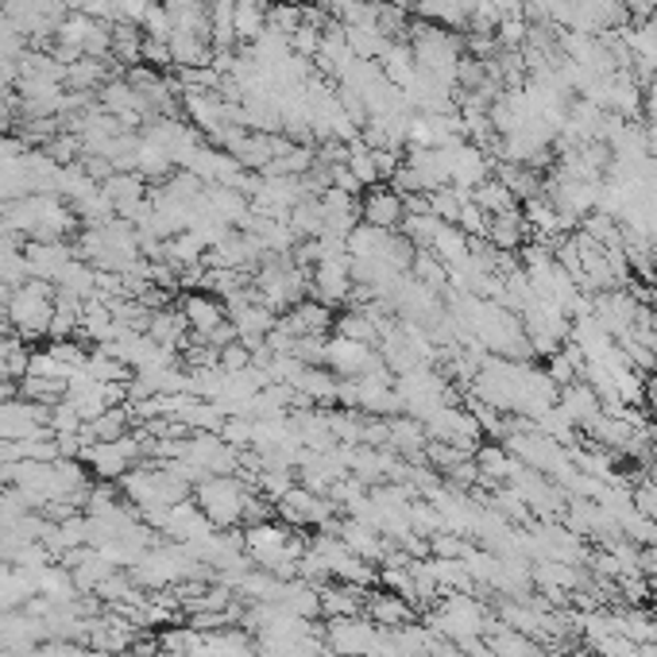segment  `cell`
<instances>
[{
	"label": "cell",
	"mask_w": 657,
	"mask_h": 657,
	"mask_svg": "<svg viewBox=\"0 0 657 657\" xmlns=\"http://www.w3.org/2000/svg\"><path fill=\"white\" fill-rule=\"evenodd\" d=\"M375 364H383L375 344L364 341H349V337L333 333L325 341V368L337 375V380H357V375L372 372Z\"/></svg>",
	"instance_id": "5"
},
{
	"label": "cell",
	"mask_w": 657,
	"mask_h": 657,
	"mask_svg": "<svg viewBox=\"0 0 657 657\" xmlns=\"http://www.w3.org/2000/svg\"><path fill=\"white\" fill-rule=\"evenodd\" d=\"M24 255L28 267H32V278H43V283H58V275L78 260L70 240H28Z\"/></svg>",
	"instance_id": "7"
},
{
	"label": "cell",
	"mask_w": 657,
	"mask_h": 657,
	"mask_svg": "<svg viewBox=\"0 0 657 657\" xmlns=\"http://www.w3.org/2000/svg\"><path fill=\"white\" fill-rule=\"evenodd\" d=\"M352 291H357V275H352L349 255H329L309 267V298H317L321 306H349Z\"/></svg>",
	"instance_id": "3"
},
{
	"label": "cell",
	"mask_w": 657,
	"mask_h": 657,
	"mask_svg": "<svg viewBox=\"0 0 657 657\" xmlns=\"http://www.w3.org/2000/svg\"><path fill=\"white\" fill-rule=\"evenodd\" d=\"M255 488L248 480H240L237 472L232 475H209L194 488V500L198 507L206 511V518L217 526V530H232L237 523H244L248 503H252Z\"/></svg>",
	"instance_id": "2"
},
{
	"label": "cell",
	"mask_w": 657,
	"mask_h": 657,
	"mask_svg": "<svg viewBox=\"0 0 657 657\" xmlns=\"http://www.w3.org/2000/svg\"><path fill=\"white\" fill-rule=\"evenodd\" d=\"M437 623V631H445L449 638H457V642H468L472 634H480V626H483V611L475 607L472 600H464V595H452L449 603L441 607V615L434 618Z\"/></svg>",
	"instance_id": "11"
},
{
	"label": "cell",
	"mask_w": 657,
	"mask_h": 657,
	"mask_svg": "<svg viewBox=\"0 0 657 657\" xmlns=\"http://www.w3.org/2000/svg\"><path fill=\"white\" fill-rule=\"evenodd\" d=\"M360 221L372 225V229L395 232L406 221V198L391 186H368L360 194Z\"/></svg>",
	"instance_id": "6"
},
{
	"label": "cell",
	"mask_w": 657,
	"mask_h": 657,
	"mask_svg": "<svg viewBox=\"0 0 657 657\" xmlns=\"http://www.w3.org/2000/svg\"><path fill=\"white\" fill-rule=\"evenodd\" d=\"M4 321L12 325V333L24 344L51 337V321H55V283L43 278H28L24 286H17L4 309Z\"/></svg>",
	"instance_id": "1"
},
{
	"label": "cell",
	"mask_w": 657,
	"mask_h": 657,
	"mask_svg": "<svg viewBox=\"0 0 657 657\" xmlns=\"http://www.w3.org/2000/svg\"><path fill=\"white\" fill-rule=\"evenodd\" d=\"M321 592V618H349V615H364V592L352 584H317Z\"/></svg>",
	"instance_id": "13"
},
{
	"label": "cell",
	"mask_w": 657,
	"mask_h": 657,
	"mask_svg": "<svg viewBox=\"0 0 657 657\" xmlns=\"http://www.w3.org/2000/svg\"><path fill=\"white\" fill-rule=\"evenodd\" d=\"M232 28H237V43L252 47L267 32V0H232Z\"/></svg>",
	"instance_id": "14"
},
{
	"label": "cell",
	"mask_w": 657,
	"mask_h": 657,
	"mask_svg": "<svg viewBox=\"0 0 657 657\" xmlns=\"http://www.w3.org/2000/svg\"><path fill=\"white\" fill-rule=\"evenodd\" d=\"M55 291L66 294V298H78V302L94 298V294H97V267H89L86 260H74L70 267L58 275Z\"/></svg>",
	"instance_id": "17"
},
{
	"label": "cell",
	"mask_w": 657,
	"mask_h": 657,
	"mask_svg": "<svg viewBox=\"0 0 657 657\" xmlns=\"http://www.w3.org/2000/svg\"><path fill=\"white\" fill-rule=\"evenodd\" d=\"M109 63H117L120 74H124L128 66H140L143 63V28H135V24H112Z\"/></svg>",
	"instance_id": "16"
},
{
	"label": "cell",
	"mask_w": 657,
	"mask_h": 657,
	"mask_svg": "<svg viewBox=\"0 0 657 657\" xmlns=\"http://www.w3.org/2000/svg\"><path fill=\"white\" fill-rule=\"evenodd\" d=\"M333 321L337 314L329 306H321L317 298H302L298 306L278 317V325L294 337H333Z\"/></svg>",
	"instance_id": "9"
},
{
	"label": "cell",
	"mask_w": 657,
	"mask_h": 657,
	"mask_svg": "<svg viewBox=\"0 0 657 657\" xmlns=\"http://www.w3.org/2000/svg\"><path fill=\"white\" fill-rule=\"evenodd\" d=\"M495 649H500L503 657H534V649L526 646L523 634H503V638L495 642Z\"/></svg>",
	"instance_id": "23"
},
{
	"label": "cell",
	"mask_w": 657,
	"mask_h": 657,
	"mask_svg": "<svg viewBox=\"0 0 657 657\" xmlns=\"http://www.w3.org/2000/svg\"><path fill=\"white\" fill-rule=\"evenodd\" d=\"M364 615L372 618L380 631H391V626L410 623L414 611H410V600H406V595L383 588V592H364Z\"/></svg>",
	"instance_id": "12"
},
{
	"label": "cell",
	"mask_w": 657,
	"mask_h": 657,
	"mask_svg": "<svg viewBox=\"0 0 657 657\" xmlns=\"http://www.w3.org/2000/svg\"><path fill=\"white\" fill-rule=\"evenodd\" d=\"M480 468H488L491 475H511V472H515V464H511L500 449H480Z\"/></svg>",
	"instance_id": "22"
},
{
	"label": "cell",
	"mask_w": 657,
	"mask_h": 657,
	"mask_svg": "<svg viewBox=\"0 0 657 657\" xmlns=\"http://www.w3.org/2000/svg\"><path fill=\"white\" fill-rule=\"evenodd\" d=\"M132 429H135V414H132V406H128V403L109 406L101 418L86 421L89 441H120V437H128Z\"/></svg>",
	"instance_id": "15"
},
{
	"label": "cell",
	"mask_w": 657,
	"mask_h": 657,
	"mask_svg": "<svg viewBox=\"0 0 657 657\" xmlns=\"http://www.w3.org/2000/svg\"><path fill=\"white\" fill-rule=\"evenodd\" d=\"M143 63L155 66V70L175 66V58H171V43H158V40H147V35H143Z\"/></svg>",
	"instance_id": "21"
},
{
	"label": "cell",
	"mask_w": 657,
	"mask_h": 657,
	"mask_svg": "<svg viewBox=\"0 0 657 657\" xmlns=\"http://www.w3.org/2000/svg\"><path fill=\"white\" fill-rule=\"evenodd\" d=\"M17 391H20V398H28V403H35V406H55L66 398V383L43 380V375H24Z\"/></svg>",
	"instance_id": "18"
},
{
	"label": "cell",
	"mask_w": 657,
	"mask_h": 657,
	"mask_svg": "<svg viewBox=\"0 0 657 657\" xmlns=\"http://www.w3.org/2000/svg\"><path fill=\"white\" fill-rule=\"evenodd\" d=\"M178 309H183L186 325H190V337H201V341L229 321L225 298H217V294H209V291H186L183 302H178Z\"/></svg>",
	"instance_id": "8"
},
{
	"label": "cell",
	"mask_w": 657,
	"mask_h": 657,
	"mask_svg": "<svg viewBox=\"0 0 657 657\" xmlns=\"http://www.w3.org/2000/svg\"><path fill=\"white\" fill-rule=\"evenodd\" d=\"M143 333H147L155 344H163L167 352H175V357H183V349L190 344V325H186V317L178 306L151 309L147 329H143Z\"/></svg>",
	"instance_id": "10"
},
{
	"label": "cell",
	"mask_w": 657,
	"mask_h": 657,
	"mask_svg": "<svg viewBox=\"0 0 657 657\" xmlns=\"http://www.w3.org/2000/svg\"><path fill=\"white\" fill-rule=\"evenodd\" d=\"M32 657H94L86 642H66V638H47L32 649Z\"/></svg>",
	"instance_id": "20"
},
{
	"label": "cell",
	"mask_w": 657,
	"mask_h": 657,
	"mask_svg": "<svg viewBox=\"0 0 657 657\" xmlns=\"http://www.w3.org/2000/svg\"><path fill=\"white\" fill-rule=\"evenodd\" d=\"M155 657H175V654H167V649H163V646H158V649H155Z\"/></svg>",
	"instance_id": "24"
},
{
	"label": "cell",
	"mask_w": 657,
	"mask_h": 657,
	"mask_svg": "<svg viewBox=\"0 0 657 657\" xmlns=\"http://www.w3.org/2000/svg\"><path fill=\"white\" fill-rule=\"evenodd\" d=\"M325 646L341 657H368L380 642V626L368 615H349V618H329V626L321 631Z\"/></svg>",
	"instance_id": "4"
},
{
	"label": "cell",
	"mask_w": 657,
	"mask_h": 657,
	"mask_svg": "<svg viewBox=\"0 0 657 657\" xmlns=\"http://www.w3.org/2000/svg\"><path fill=\"white\" fill-rule=\"evenodd\" d=\"M217 434H221V441L232 445V449H252V418H244V414L225 418Z\"/></svg>",
	"instance_id": "19"
}]
</instances>
